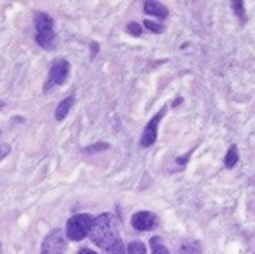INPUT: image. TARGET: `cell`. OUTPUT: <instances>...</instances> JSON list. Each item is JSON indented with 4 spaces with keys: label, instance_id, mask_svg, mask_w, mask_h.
<instances>
[{
    "label": "cell",
    "instance_id": "ac0fdd59",
    "mask_svg": "<svg viewBox=\"0 0 255 254\" xmlns=\"http://www.w3.org/2000/svg\"><path fill=\"white\" fill-rule=\"evenodd\" d=\"M127 31H128L130 34H133V36H140V34H141V26H140L138 23L132 21V23H128Z\"/></svg>",
    "mask_w": 255,
    "mask_h": 254
},
{
    "label": "cell",
    "instance_id": "277c9868",
    "mask_svg": "<svg viewBox=\"0 0 255 254\" xmlns=\"http://www.w3.org/2000/svg\"><path fill=\"white\" fill-rule=\"evenodd\" d=\"M68 72H70V64L65 59H55L52 62V67L49 70V78L46 83V91H49L51 86H59L67 82Z\"/></svg>",
    "mask_w": 255,
    "mask_h": 254
},
{
    "label": "cell",
    "instance_id": "9c48e42d",
    "mask_svg": "<svg viewBox=\"0 0 255 254\" xmlns=\"http://www.w3.org/2000/svg\"><path fill=\"white\" fill-rule=\"evenodd\" d=\"M73 103H75V98H73V96H68V98H65V100H62L59 103L57 109H55V119H57V121H64L65 116L70 113Z\"/></svg>",
    "mask_w": 255,
    "mask_h": 254
},
{
    "label": "cell",
    "instance_id": "5b68a950",
    "mask_svg": "<svg viewBox=\"0 0 255 254\" xmlns=\"http://www.w3.org/2000/svg\"><path fill=\"white\" fill-rule=\"evenodd\" d=\"M164 113H166V108L161 109L158 114H154L153 119L146 124L145 131H143L141 139H140V145L141 147H151L154 142H156V137H158V124H159L161 119H163Z\"/></svg>",
    "mask_w": 255,
    "mask_h": 254
},
{
    "label": "cell",
    "instance_id": "6da1fadb",
    "mask_svg": "<svg viewBox=\"0 0 255 254\" xmlns=\"http://www.w3.org/2000/svg\"><path fill=\"white\" fill-rule=\"evenodd\" d=\"M117 237V222L113 214H101L95 219V224L91 228V241L101 250L108 251L116 241Z\"/></svg>",
    "mask_w": 255,
    "mask_h": 254
},
{
    "label": "cell",
    "instance_id": "ba28073f",
    "mask_svg": "<svg viewBox=\"0 0 255 254\" xmlns=\"http://www.w3.org/2000/svg\"><path fill=\"white\" fill-rule=\"evenodd\" d=\"M143 10H145V13L153 15V16H156V18H167V15H169V11H167V8L164 7L163 3H161V2H153V0L143 3Z\"/></svg>",
    "mask_w": 255,
    "mask_h": 254
},
{
    "label": "cell",
    "instance_id": "52a82bcc",
    "mask_svg": "<svg viewBox=\"0 0 255 254\" xmlns=\"http://www.w3.org/2000/svg\"><path fill=\"white\" fill-rule=\"evenodd\" d=\"M34 28L36 34H44V33H52L54 31V20L52 16H49L44 11H36L34 15Z\"/></svg>",
    "mask_w": 255,
    "mask_h": 254
},
{
    "label": "cell",
    "instance_id": "7c38bea8",
    "mask_svg": "<svg viewBox=\"0 0 255 254\" xmlns=\"http://www.w3.org/2000/svg\"><path fill=\"white\" fill-rule=\"evenodd\" d=\"M151 250H153V254H169V251H167V248L164 246L163 240L161 238H151Z\"/></svg>",
    "mask_w": 255,
    "mask_h": 254
},
{
    "label": "cell",
    "instance_id": "2e32d148",
    "mask_svg": "<svg viewBox=\"0 0 255 254\" xmlns=\"http://www.w3.org/2000/svg\"><path fill=\"white\" fill-rule=\"evenodd\" d=\"M145 24V28L146 29H150V31H153V33H164V24H159V23H154V21H145L143 23Z\"/></svg>",
    "mask_w": 255,
    "mask_h": 254
},
{
    "label": "cell",
    "instance_id": "9a60e30c",
    "mask_svg": "<svg viewBox=\"0 0 255 254\" xmlns=\"http://www.w3.org/2000/svg\"><path fill=\"white\" fill-rule=\"evenodd\" d=\"M109 148V144H106V142H98L95 145H90L85 148V152L88 153H98V152H103V150H108Z\"/></svg>",
    "mask_w": 255,
    "mask_h": 254
},
{
    "label": "cell",
    "instance_id": "ffe728a7",
    "mask_svg": "<svg viewBox=\"0 0 255 254\" xmlns=\"http://www.w3.org/2000/svg\"><path fill=\"white\" fill-rule=\"evenodd\" d=\"M91 55H90V57L91 59H95L96 57V54H98V49H99V44H98V42H91Z\"/></svg>",
    "mask_w": 255,
    "mask_h": 254
},
{
    "label": "cell",
    "instance_id": "4fadbf2b",
    "mask_svg": "<svg viewBox=\"0 0 255 254\" xmlns=\"http://www.w3.org/2000/svg\"><path fill=\"white\" fill-rule=\"evenodd\" d=\"M128 254H146L145 243H141V241H132L128 245Z\"/></svg>",
    "mask_w": 255,
    "mask_h": 254
},
{
    "label": "cell",
    "instance_id": "8992f818",
    "mask_svg": "<svg viewBox=\"0 0 255 254\" xmlns=\"http://www.w3.org/2000/svg\"><path fill=\"white\" fill-rule=\"evenodd\" d=\"M156 224H158L156 215L151 214V212H146V210H143V212H136L132 217V227L138 232H150L156 227Z\"/></svg>",
    "mask_w": 255,
    "mask_h": 254
},
{
    "label": "cell",
    "instance_id": "e0dca14e",
    "mask_svg": "<svg viewBox=\"0 0 255 254\" xmlns=\"http://www.w3.org/2000/svg\"><path fill=\"white\" fill-rule=\"evenodd\" d=\"M233 7L236 10V13L241 18V21H246V13H244V2H234Z\"/></svg>",
    "mask_w": 255,
    "mask_h": 254
},
{
    "label": "cell",
    "instance_id": "8fae6325",
    "mask_svg": "<svg viewBox=\"0 0 255 254\" xmlns=\"http://www.w3.org/2000/svg\"><path fill=\"white\" fill-rule=\"evenodd\" d=\"M238 160H239V152H238V147L236 145H231L229 147V150L226 153V157H225V166L226 168H233V166L238 163Z\"/></svg>",
    "mask_w": 255,
    "mask_h": 254
},
{
    "label": "cell",
    "instance_id": "5bb4252c",
    "mask_svg": "<svg viewBox=\"0 0 255 254\" xmlns=\"http://www.w3.org/2000/svg\"><path fill=\"white\" fill-rule=\"evenodd\" d=\"M106 254H126V248H124V243H122V240L119 238L116 241V243L109 248L108 251H106Z\"/></svg>",
    "mask_w": 255,
    "mask_h": 254
},
{
    "label": "cell",
    "instance_id": "30bf717a",
    "mask_svg": "<svg viewBox=\"0 0 255 254\" xmlns=\"http://www.w3.org/2000/svg\"><path fill=\"white\" fill-rule=\"evenodd\" d=\"M36 42L44 47V49H52L55 46V33L52 31V33H44V34H36Z\"/></svg>",
    "mask_w": 255,
    "mask_h": 254
},
{
    "label": "cell",
    "instance_id": "d6986e66",
    "mask_svg": "<svg viewBox=\"0 0 255 254\" xmlns=\"http://www.w3.org/2000/svg\"><path fill=\"white\" fill-rule=\"evenodd\" d=\"M10 152V145L8 144H0V160H2L3 157H7Z\"/></svg>",
    "mask_w": 255,
    "mask_h": 254
},
{
    "label": "cell",
    "instance_id": "7a4b0ae2",
    "mask_svg": "<svg viewBox=\"0 0 255 254\" xmlns=\"http://www.w3.org/2000/svg\"><path fill=\"white\" fill-rule=\"evenodd\" d=\"M95 224V219L90 214H78L73 215L70 220L67 222V238H70L72 241H82L88 235H91V228Z\"/></svg>",
    "mask_w": 255,
    "mask_h": 254
},
{
    "label": "cell",
    "instance_id": "44dd1931",
    "mask_svg": "<svg viewBox=\"0 0 255 254\" xmlns=\"http://www.w3.org/2000/svg\"><path fill=\"white\" fill-rule=\"evenodd\" d=\"M78 254H98V253L88 250V248H83V250H80V251H78Z\"/></svg>",
    "mask_w": 255,
    "mask_h": 254
},
{
    "label": "cell",
    "instance_id": "3957f363",
    "mask_svg": "<svg viewBox=\"0 0 255 254\" xmlns=\"http://www.w3.org/2000/svg\"><path fill=\"white\" fill-rule=\"evenodd\" d=\"M67 240L65 233L55 228L42 241V254H65Z\"/></svg>",
    "mask_w": 255,
    "mask_h": 254
}]
</instances>
